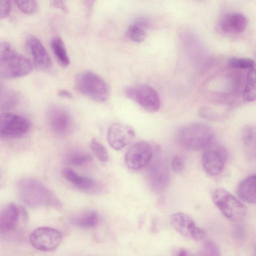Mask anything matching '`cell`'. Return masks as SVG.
<instances>
[{
	"label": "cell",
	"instance_id": "1",
	"mask_svg": "<svg viewBox=\"0 0 256 256\" xmlns=\"http://www.w3.org/2000/svg\"><path fill=\"white\" fill-rule=\"evenodd\" d=\"M20 200L26 205L37 208L43 206L60 208L61 203L55 194L38 180L32 178L20 179L17 184Z\"/></svg>",
	"mask_w": 256,
	"mask_h": 256
},
{
	"label": "cell",
	"instance_id": "2",
	"mask_svg": "<svg viewBox=\"0 0 256 256\" xmlns=\"http://www.w3.org/2000/svg\"><path fill=\"white\" fill-rule=\"evenodd\" d=\"M215 134L212 128L208 124L194 122L178 130L176 140L183 148L191 151L206 150L214 142Z\"/></svg>",
	"mask_w": 256,
	"mask_h": 256
},
{
	"label": "cell",
	"instance_id": "3",
	"mask_svg": "<svg viewBox=\"0 0 256 256\" xmlns=\"http://www.w3.org/2000/svg\"><path fill=\"white\" fill-rule=\"evenodd\" d=\"M31 62L6 42H0V76L6 78L22 77L30 72Z\"/></svg>",
	"mask_w": 256,
	"mask_h": 256
},
{
	"label": "cell",
	"instance_id": "4",
	"mask_svg": "<svg viewBox=\"0 0 256 256\" xmlns=\"http://www.w3.org/2000/svg\"><path fill=\"white\" fill-rule=\"evenodd\" d=\"M75 84L82 94L96 102H104L109 97L108 84L102 77L92 72H84L78 74Z\"/></svg>",
	"mask_w": 256,
	"mask_h": 256
},
{
	"label": "cell",
	"instance_id": "5",
	"mask_svg": "<svg viewBox=\"0 0 256 256\" xmlns=\"http://www.w3.org/2000/svg\"><path fill=\"white\" fill-rule=\"evenodd\" d=\"M212 198L215 205L228 219L238 222L244 218L246 214L245 206L226 190L222 188L214 190Z\"/></svg>",
	"mask_w": 256,
	"mask_h": 256
},
{
	"label": "cell",
	"instance_id": "6",
	"mask_svg": "<svg viewBox=\"0 0 256 256\" xmlns=\"http://www.w3.org/2000/svg\"><path fill=\"white\" fill-rule=\"evenodd\" d=\"M126 95L149 112H156L160 108V100L157 92L152 87L140 84L127 88Z\"/></svg>",
	"mask_w": 256,
	"mask_h": 256
},
{
	"label": "cell",
	"instance_id": "7",
	"mask_svg": "<svg viewBox=\"0 0 256 256\" xmlns=\"http://www.w3.org/2000/svg\"><path fill=\"white\" fill-rule=\"evenodd\" d=\"M147 172L148 184L156 193L162 192L170 181L168 168L166 161L161 157L155 156L151 160Z\"/></svg>",
	"mask_w": 256,
	"mask_h": 256
},
{
	"label": "cell",
	"instance_id": "8",
	"mask_svg": "<svg viewBox=\"0 0 256 256\" xmlns=\"http://www.w3.org/2000/svg\"><path fill=\"white\" fill-rule=\"evenodd\" d=\"M30 242L35 248L42 252L56 250L60 244L62 236L57 230L46 226L34 230L30 236Z\"/></svg>",
	"mask_w": 256,
	"mask_h": 256
},
{
	"label": "cell",
	"instance_id": "9",
	"mask_svg": "<svg viewBox=\"0 0 256 256\" xmlns=\"http://www.w3.org/2000/svg\"><path fill=\"white\" fill-rule=\"evenodd\" d=\"M30 128L29 121L25 118L9 112L0 114V136L18 138L25 134Z\"/></svg>",
	"mask_w": 256,
	"mask_h": 256
},
{
	"label": "cell",
	"instance_id": "10",
	"mask_svg": "<svg viewBox=\"0 0 256 256\" xmlns=\"http://www.w3.org/2000/svg\"><path fill=\"white\" fill-rule=\"evenodd\" d=\"M48 122L54 132L60 136L69 134L73 127V120L70 112L58 104H52L46 112Z\"/></svg>",
	"mask_w": 256,
	"mask_h": 256
},
{
	"label": "cell",
	"instance_id": "11",
	"mask_svg": "<svg viewBox=\"0 0 256 256\" xmlns=\"http://www.w3.org/2000/svg\"><path fill=\"white\" fill-rule=\"evenodd\" d=\"M152 156L153 150L150 144L144 141L138 142L126 152L125 163L129 168L139 170L148 165Z\"/></svg>",
	"mask_w": 256,
	"mask_h": 256
},
{
	"label": "cell",
	"instance_id": "12",
	"mask_svg": "<svg viewBox=\"0 0 256 256\" xmlns=\"http://www.w3.org/2000/svg\"><path fill=\"white\" fill-rule=\"evenodd\" d=\"M170 222L174 229L187 238L198 240L203 238L205 236L204 230L186 213L178 212L172 214Z\"/></svg>",
	"mask_w": 256,
	"mask_h": 256
},
{
	"label": "cell",
	"instance_id": "13",
	"mask_svg": "<svg viewBox=\"0 0 256 256\" xmlns=\"http://www.w3.org/2000/svg\"><path fill=\"white\" fill-rule=\"evenodd\" d=\"M135 138L136 132L134 128L122 123L110 125L106 134L108 144L113 149L117 150L128 145Z\"/></svg>",
	"mask_w": 256,
	"mask_h": 256
},
{
	"label": "cell",
	"instance_id": "14",
	"mask_svg": "<svg viewBox=\"0 0 256 256\" xmlns=\"http://www.w3.org/2000/svg\"><path fill=\"white\" fill-rule=\"evenodd\" d=\"M26 48L37 68L42 70H46L50 68V58L46 48L38 38L34 36H28L26 40Z\"/></svg>",
	"mask_w": 256,
	"mask_h": 256
},
{
	"label": "cell",
	"instance_id": "15",
	"mask_svg": "<svg viewBox=\"0 0 256 256\" xmlns=\"http://www.w3.org/2000/svg\"><path fill=\"white\" fill-rule=\"evenodd\" d=\"M226 160V153L224 149L212 148L204 152L202 156L204 169L210 176H216L222 171Z\"/></svg>",
	"mask_w": 256,
	"mask_h": 256
},
{
	"label": "cell",
	"instance_id": "16",
	"mask_svg": "<svg viewBox=\"0 0 256 256\" xmlns=\"http://www.w3.org/2000/svg\"><path fill=\"white\" fill-rule=\"evenodd\" d=\"M248 24L246 17L242 14L237 12H229L224 14L219 20L220 30L226 34H238L242 32Z\"/></svg>",
	"mask_w": 256,
	"mask_h": 256
},
{
	"label": "cell",
	"instance_id": "17",
	"mask_svg": "<svg viewBox=\"0 0 256 256\" xmlns=\"http://www.w3.org/2000/svg\"><path fill=\"white\" fill-rule=\"evenodd\" d=\"M64 176L78 189L87 193L96 194L101 190V185L94 180L76 174L70 168L62 170Z\"/></svg>",
	"mask_w": 256,
	"mask_h": 256
},
{
	"label": "cell",
	"instance_id": "18",
	"mask_svg": "<svg viewBox=\"0 0 256 256\" xmlns=\"http://www.w3.org/2000/svg\"><path fill=\"white\" fill-rule=\"evenodd\" d=\"M20 210L14 203H10L0 210V232L8 233L16 228L20 220Z\"/></svg>",
	"mask_w": 256,
	"mask_h": 256
},
{
	"label": "cell",
	"instance_id": "19",
	"mask_svg": "<svg viewBox=\"0 0 256 256\" xmlns=\"http://www.w3.org/2000/svg\"><path fill=\"white\" fill-rule=\"evenodd\" d=\"M236 193L242 200L249 204H255L256 202V174L249 176L241 181L237 188Z\"/></svg>",
	"mask_w": 256,
	"mask_h": 256
},
{
	"label": "cell",
	"instance_id": "20",
	"mask_svg": "<svg viewBox=\"0 0 256 256\" xmlns=\"http://www.w3.org/2000/svg\"><path fill=\"white\" fill-rule=\"evenodd\" d=\"M98 220V215L96 211L88 210L74 216L72 222L79 228H90L97 226Z\"/></svg>",
	"mask_w": 256,
	"mask_h": 256
},
{
	"label": "cell",
	"instance_id": "21",
	"mask_svg": "<svg viewBox=\"0 0 256 256\" xmlns=\"http://www.w3.org/2000/svg\"><path fill=\"white\" fill-rule=\"evenodd\" d=\"M51 48L58 62L64 67L68 66L70 60L62 40L59 37L53 38L51 41Z\"/></svg>",
	"mask_w": 256,
	"mask_h": 256
},
{
	"label": "cell",
	"instance_id": "22",
	"mask_svg": "<svg viewBox=\"0 0 256 256\" xmlns=\"http://www.w3.org/2000/svg\"><path fill=\"white\" fill-rule=\"evenodd\" d=\"M242 97L248 102H252L256 100L255 68L250 70L248 74Z\"/></svg>",
	"mask_w": 256,
	"mask_h": 256
},
{
	"label": "cell",
	"instance_id": "23",
	"mask_svg": "<svg viewBox=\"0 0 256 256\" xmlns=\"http://www.w3.org/2000/svg\"><path fill=\"white\" fill-rule=\"evenodd\" d=\"M20 96L15 91L8 90L0 94V109L10 110L14 108L19 102Z\"/></svg>",
	"mask_w": 256,
	"mask_h": 256
},
{
	"label": "cell",
	"instance_id": "24",
	"mask_svg": "<svg viewBox=\"0 0 256 256\" xmlns=\"http://www.w3.org/2000/svg\"><path fill=\"white\" fill-rule=\"evenodd\" d=\"M146 29L134 22L126 31V36L132 41L136 42H143L146 37Z\"/></svg>",
	"mask_w": 256,
	"mask_h": 256
},
{
	"label": "cell",
	"instance_id": "25",
	"mask_svg": "<svg viewBox=\"0 0 256 256\" xmlns=\"http://www.w3.org/2000/svg\"><path fill=\"white\" fill-rule=\"evenodd\" d=\"M90 148L96 157L102 162H107L109 155L107 150L96 138H93L90 142Z\"/></svg>",
	"mask_w": 256,
	"mask_h": 256
},
{
	"label": "cell",
	"instance_id": "26",
	"mask_svg": "<svg viewBox=\"0 0 256 256\" xmlns=\"http://www.w3.org/2000/svg\"><path fill=\"white\" fill-rule=\"evenodd\" d=\"M230 64L233 68L252 70L255 68V62L251 58H246L232 57L228 60Z\"/></svg>",
	"mask_w": 256,
	"mask_h": 256
},
{
	"label": "cell",
	"instance_id": "27",
	"mask_svg": "<svg viewBox=\"0 0 256 256\" xmlns=\"http://www.w3.org/2000/svg\"><path fill=\"white\" fill-rule=\"evenodd\" d=\"M242 139L244 146H250L255 144L256 129L254 126L247 125L244 127L242 132Z\"/></svg>",
	"mask_w": 256,
	"mask_h": 256
},
{
	"label": "cell",
	"instance_id": "28",
	"mask_svg": "<svg viewBox=\"0 0 256 256\" xmlns=\"http://www.w3.org/2000/svg\"><path fill=\"white\" fill-rule=\"evenodd\" d=\"M199 256H220V250L214 241L208 240L203 244Z\"/></svg>",
	"mask_w": 256,
	"mask_h": 256
},
{
	"label": "cell",
	"instance_id": "29",
	"mask_svg": "<svg viewBox=\"0 0 256 256\" xmlns=\"http://www.w3.org/2000/svg\"><path fill=\"white\" fill-rule=\"evenodd\" d=\"M92 160V156L86 152H76L73 154L70 157V163L75 166H82L90 162Z\"/></svg>",
	"mask_w": 256,
	"mask_h": 256
},
{
	"label": "cell",
	"instance_id": "30",
	"mask_svg": "<svg viewBox=\"0 0 256 256\" xmlns=\"http://www.w3.org/2000/svg\"><path fill=\"white\" fill-rule=\"evenodd\" d=\"M15 2L19 9L26 14L34 13L38 8L37 2L34 0H16Z\"/></svg>",
	"mask_w": 256,
	"mask_h": 256
},
{
	"label": "cell",
	"instance_id": "31",
	"mask_svg": "<svg viewBox=\"0 0 256 256\" xmlns=\"http://www.w3.org/2000/svg\"><path fill=\"white\" fill-rule=\"evenodd\" d=\"M172 167L176 173H180L184 168V161L183 158L178 154L175 155L172 160Z\"/></svg>",
	"mask_w": 256,
	"mask_h": 256
},
{
	"label": "cell",
	"instance_id": "32",
	"mask_svg": "<svg viewBox=\"0 0 256 256\" xmlns=\"http://www.w3.org/2000/svg\"><path fill=\"white\" fill-rule=\"evenodd\" d=\"M11 2L9 0H0V18L6 17L11 10Z\"/></svg>",
	"mask_w": 256,
	"mask_h": 256
},
{
	"label": "cell",
	"instance_id": "33",
	"mask_svg": "<svg viewBox=\"0 0 256 256\" xmlns=\"http://www.w3.org/2000/svg\"><path fill=\"white\" fill-rule=\"evenodd\" d=\"M52 5L57 8L60 9L64 12H67V8L64 2L62 0H53L52 2Z\"/></svg>",
	"mask_w": 256,
	"mask_h": 256
},
{
	"label": "cell",
	"instance_id": "34",
	"mask_svg": "<svg viewBox=\"0 0 256 256\" xmlns=\"http://www.w3.org/2000/svg\"><path fill=\"white\" fill-rule=\"evenodd\" d=\"M58 94L60 96L68 98H70L72 96V94L70 92L65 90H60L58 92Z\"/></svg>",
	"mask_w": 256,
	"mask_h": 256
},
{
	"label": "cell",
	"instance_id": "35",
	"mask_svg": "<svg viewBox=\"0 0 256 256\" xmlns=\"http://www.w3.org/2000/svg\"><path fill=\"white\" fill-rule=\"evenodd\" d=\"M177 256H194L192 253L186 250H180Z\"/></svg>",
	"mask_w": 256,
	"mask_h": 256
},
{
	"label": "cell",
	"instance_id": "36",
	"mask_svg": "<svg viewBox=\"0 0 256 256\" xmlns=\"http://www.w3.org/2000/svg\"><path fill=\"white\" fill-rule=\"evenodd\" d=\"M1 178H2V174H1V172L0 171V182Z\"/></svg>",
	"mask_w": 256,
	"mask_h": 256
}]
</instances>
